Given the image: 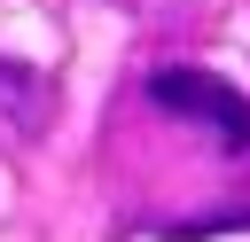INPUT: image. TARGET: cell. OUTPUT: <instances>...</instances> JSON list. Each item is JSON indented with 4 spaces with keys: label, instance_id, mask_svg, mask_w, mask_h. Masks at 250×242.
Listing matches in <instances>:
<instances>
[{
    "label": "cell",
    "instance_id": "cell-1",
    "mask_svg": "<svg viewBox=\"0 0 250 242\" xmlns=\"http://www.w3.org/2000/svg\"><path fill=\"white\" fill-rule=\"evenodd\" d=\"M148 101H156L164 117H180V125H203L219 148H250V94L227 86L219 70H203V62H164V70H148Z\"/></svg>",
    "mask_w": 250,
    "mask_h": 242
},
{
    "label": "cell",
    "instance_id": "cell-2",
    "mask_svg": "<svg viewBox=\"0 0 250 242\" xmlns=\"http://www.w3.org/2000/svg\"><path fill=\"white\" fill-rule=\"evenodd\" d=\"M47 101H55V86H47L31 62H8V55H0V117H8L16 133H39V125H47Z\"/></svg>",
    "mask_w": 250,
    "mask_h": 242
}]
</instances>
